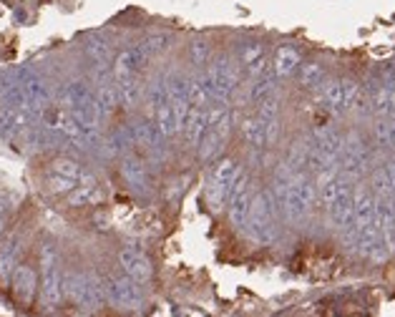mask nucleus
Returning a JSON list of instances; mask_svg holds the SVG:
<instances>
[{"label":"nucleus","instance_id":"1","mask_svg":"<svg viewBox=\"0 0 395 317\" xmlns=\"http://www.w3.org/2000/svg\"><path fill=\"white\" fill-rule=\"evenodd\" d=\"M279 209L272 199L270 189L267 192H255L252 197V207H250V217H247V224L242 227V235L247 237L255 244H275L279 237Z\"/></svg>","mask_w":395,"mask_h":317},{"label":"nucleus","instance_id":"2","mask_svg":"<svg viewBox=\"0 0 395 317\" xmlns=\"http://www.w3.org/2000/svg\"><path fill=\"white\" fill-rule=\"evenodd\" d=\"M106 297H109V305L126 312H141V307H144L141 284L131 280L126 272L124 275H111L106 280Z\"/></svg>","mask_w":395,"mask_h":317},{"label":"nucleus","instance_id":"3","mask_svg":"<svg viewBox=\"0 0 395 317\" xmlns=\"http://www.w3.org/2000/svg\"><path fill=\"white\" fill-rule=\"evenodd\" d=\"M242 174V166L237 164L235 158H217V166L212 172V181H209V204L214 212H222L227 207L232 186H235L237 176Z\"/></svg>","mask_w":395,"mask_h":317},{"label":"nucleus","instance_id":"4","mask_svg":"<svg viewBox=\"0 0 395 317\" xmlns=\"http://www.w3.org/2000/svg\"><path fill=\"white\" fill-rule=\"evenodd\" d=\"M252 197H255V189L250 184V176L247 174H239L232 186V194H229V201H227V209H229V221H232V227L239 229L247 224V217H250V207H252Z\"/></svg>","mask_w":395,"mask_h":317},{"label":"nucleus","instance_id":"5","mask_svg":"<svg viewBox=\"0 0 395 317\" xmlns=\"http://www.w3.org/2000/svg\"><path fill=\"white\" fill-rule=\"evenodd\" d=\"M237 61L242 66V71L247 73V78H257L262 76L264 71L270 69V61H267V48H264L262 41H244L237 51Z\"/></svg>","mask_w":395,"mask_h":317},{"label":"nucleus","instance_id":"6","mask_svg":"<svg viewBox=\"0 0 395 317\" xmlns=\"http://www.w3.org/2000/svg\"><path fill=\"white\" fill-rule=\"evenodd\" d=\"M118 264L126 275L136 280L139 284H149L154 280V267L149 262V257L141 252L139 247H124L118 252Z\"/></svg>","mask_w":395,"mask_h":317},{"label":"nucleus","instance_id":"7","mask_svg":"<svg viewBox=\"0 0 395 317\" xmlns=\"http://www.w3.org/2000/svg\"><path fill=\"white\" fill-rule=\"evenodd\" d=\"M63 300H68L84 312H96L89 292V272H68L63 275Z\"/></svg>","mask_w":395,"mask_h":317},{"label":"nucleus","instance_id":"8","mask_svg":"<svg viewBox=\"0 0 395 317\" xmlns=\"http://www.w3.org/2000/svg\"><path fill=\"white\" fill-rule=\"evenodd\" d=\"M312 141L318 146L322 156L330 161V164H340L342 158V149H345V136L335 129V126H318L312 132Z\"/></svg>","mask_w":395,"mask_h":317},{"label":"nucleus","instance_id":"9","mask_svg":"<svg viewBox=\"0 0 395 317\" xmlns=\"http://www.w3.org/2000/svg\"><path fill=\"white\" fill-rule=\"evenodd\" d=\"M10 282H13L15 297H18L21 302H26V305L33 302L35 295H38V287H41L35 269L30 267V264H21V262L15 264L13 275H10Z\"/></svg>","mask_w":395,"mask_h":317},{"label":"nucleus","instance_id":"10","mask_svg":"<svg viewBox=\"0 0 395 317\" xmlns=\"http://www.w3.org/2000/svg\"><path fill=\"white\" fill-rule=\"evenodd\" d=\"M38 292H41L43 307L56 310L58 305L63 302V272H61V267L43 269L41 287H38Z\"/></svg>","mask_w":395,"mask_h":317},{"label":"nucleus","instance_id":"11","mask_svg":"<svg viewBox=\"0 0 395 317\" xmlns=\"http://www.w3.org/2000/svg\"><path fill=\"white\" fill-rule=\"evenodd\" d=\"M121 176L136 194L149 192V174H146V164L134 154H124L121 156Z\"/></svg>","mask_w":395,"mask_h":317},{"label":"nucleus","instance_id":"12","mask_svg":"<svg viewBox=\"0 0 395 317\" xmlns=\"http://www.w3.org/2000/svg\"><path fill=\"white\" fill-rule=\"evenodd\" d=\"M149 58L141 53L139 46H134V48H126L113 58V78H129V76H139L141 69H144Z\"/></svg>","mask_w":395,"mask_h":317},{"label":"nucleus","instance_id":"13","mask_svg":"<svg viewBox=\"0 0 395 317\" xmlns=\"http://www.w3.org/2000/svg\"><path fill=\"white\" fill-rule=\"evenodd\" d=\"M131 134H134V144L144 146L146 152L154 154V156H161V144H164L167 138L156 132V126L149 124L146 118H139V121L131 124Z\"/></svg>","mask_w":395,"mask_h":317},{"label":"nucleus","instance_id":"14","mask_svg":"<svg viewBox=\"0 0 395 317\" xmlns=\"http://www.w3.org/2000/svg\"><path fill=\"white\" fill-rule=\"evenodd\" d=\"M300 63H302V55L295 46H279L277 53H275V61H272V71H275V76L279 81H284V78H292L297 73Z\"/></svg>","mask_w":395,"mask_h":317},{"label":"nucleus","instance_id":"15","mask_svg":"<svg viewBox=\"0 0 395 317\" xmlns=\"http://www.w3.org/2000/svg\"><path fill=\"white\" fill-rule=\"evenodd\" d=\"M207 129H209L207 126V106H204V109L192 106L189 114H187V121H184V129H181V134H184V138H187V144L192 146V149H196Z\"/></svg>","mask_w":395,"mask_h":317},{"label":"nucleus","instance_id":"16","mask_svg":"<svg viewBox=\"0 0 395 317\" xmlns=\"http://www.w3.org/2000/svg\"><path fill=\"white\" fill-rule=\"evenodd\" d=\"M118 91V106L124 109H136L144 101V86H141L139 76H129V78H113Z\"/></svg>","mask_w":395,"mask_h":317},{"label":"nucleus","instance_id":"17","mask_svg":"<svg viewBox=\"0 0 395 317\" xmlns=\"http://www.w3.org/2000/svg\"><path fill=\"white\" fill-rule=\"evenodd\" d=\"M227 141H229V138L222 136L219 132H214V129H207V132H204V136H201L199 146H196L199 158L204 161V164H212V161H217V158H222Z\"/></svg>","mask_w":395,"mask_h":317},{"label":"nucleus","instance_id":"18","mask_svg":"<svg viewBox=\"0 0 395 317\" xmlns=\"http://www.w3.org/2000/svg\"><path fill=\"white\" fill-rule=\"evenodd\" d=\"M93 98H96L98 109L104 111V116L106 118L111 116L113 111L118 109V91H116V81H113V76L104 78V81H96Z\"/></svg>","mask_w":395,"mask_h":317},{"label":"nucleus","instance_id":"19","mask_svg":"<svg viewBox=\"0 0 395 317\" xmlns=\"http://www.w3.org/2000/svg\"><path fill=\"white\" fill-rule=\"evenodd\" d=\"M327 219L333 221L335 229H345L353 221V192L342 194L333 204H327Z\"/></svg>","mask_w":395,"mask_h":317},{"label":"nucleus","instance_id":"20","mask_svg":"<svg viewBox=\"0 0 395 317\" xmlns=\"http://www.w3.org/2000/svg\"><path fill=\"white\" fill-rule=\"evenodd\" d=\"M322 104L333 114H345V91H342V78H325L322 81Z\"/></svg>","mask_w":395,"mask_h":317},{"label":"nucleus","instance_id":"21","mask_svg":"<svg viewBox=\"0 0 395 317\" xmlns=\"http://www.w3.org/2000/svg\"><path fill=\"white\" fill-rule=\"evenodd\" d=\"M297 81L302 89L307 91H315L322 86V81H325V66L318 61H310V63H300V69H297Z\"/></svg>","mask_w":395,"mask_h":317},{"label":"nucleus","instance_id":"22","mask_svg":"<svg viewBox=\"0 0 395 317\" xmlns=\"http://www.w3.org/2000/svg\"><path fill=\"white\" fill-rule=\"evenodd\" d=\"M277 81L279 78L275 76V71L267 69L262 73V76L252 78V86H250V101L252 104H259L262 98H267L270 93H275L277 91Z\"/></svg>","mask_w":395,"mask_h":317},{"label":"nucleus","instance_id":"23","mask_svg":"<svg viewBox=\"0 0 395 317\" xmlns=\"http://www.w3.org/2000/svg\"><path fill=\"white\" fill-rule=\"evenodd\" d=\"M154 126L164 138H172L179 134V124H176L172 104H161L159 109H154Z\"/></svg>","mask_w":395,"mask_h":317},{"label":"nucleus","instance_id":"24","mask_svg":"<svg viewBox=\"0 0 395 317\" xmlns=\"http://www.w3.org/2000/svg\"><path fill=\"white\" fill-rule=\"evenodd\" d=\"M144 101L154 109L161 104H169V81L167 76H156L144 86Z\"/></svg>","mask_w":395,"mask_h":317},{"label":"nucleus","instance_id":"25","mask_svg":"<svg viewBox=\"0 0 395 317\" xmlns=\"http://www.w3.org/2000/svg\"><path fill=\"white\" fill-rule=\"evenodd\" d=\"M86 53L93 61V66H109L111 63V46H109L106 38H101L96 33L86 38Z\"/></svg>","mask_w":395,"mask_h":317},{"label":"nucleus","instance_id":"26","mask_svg":"<svg viewBox=\"0 0 395 317\" xmlns=\"http://www.w3.org/2000/svg\"><path fill=\"white\" fill-rule=\"evenodd\" d=\"M18 255H21L18 239H10L0 247V282H8V280H10L15 264H18Z\"/></svg>","mask_w":395,"mask_h":317},{"label":"nucleus","instance_id":"27","mask_svg":"<svg viewBox=\"0 0 395 317\" xmlns=\"http://www.w3.org/2000/svg\"><path fill=\"white\" fill-rule=\"evenodd\" d=\"M242 136L244 141L255 149V152H259V149H264V121L259 116H250V118H244L242 121Z\"/></svg>","mask_w":395,"mask_h":317},{"label":"nucleus","instance_id":"28","mask_svg":"<svg viewBox=\"0 0 395 317\" xmlns=\"http://www.w3.org/2000/svg\"><path fill=\"white\" fill-rule=\"evenodd\" d=\"M50 172L78 181V179H81V174H84V166H81V161H78V158H73V156H58L56 161L50 164Z\"/></svg>","mask_w":395,"mask_h":317},{"label":"nucleus","instance_id":"29","mask_svg":"<svg viewBox=\"0 0 395 317\" xmlns=\"http://www.w3.org/2000/svg\"><path fill=\"white\" fill-rule=\"evenodd\" d=\"M307 149H310V138H297L295 144H292L290 154H287V164L295 169V172H302L305 169V161H307Z\"/></svg>","mask_w":395,"mask_h":317},{"label":"nucleus","instance_id":"30","mask_svg":"<svg viewBox=\"0 0 395 317\" xmlns=\"http://www.w3.org/2000/svg\"><path fill=\"white\" fill-rule=\"evenodd\" d=\"M169 46V35L167 33H154V35H146L144 41L139 43V48H141V53L151 61L154 55L156 53H161V51L167 48Z\"/></svg>","mask_w":395,"mask_h":317},{"label":"nucleus","instance_id":"31","mask_svg":"<svg viewBox=\"0 0 395 317\" xmlns=\"http://www.w3.org/2000/svg\"><path fill=\"white\" fill-rule=\"evenodd\" d=\"M76 184H78L76 179H68V176H61V174L53 172H48V176H46V189L50 194H68L76 189Z\"/></svg>","mask_w":395,"mask_h":317},{"label":"nucleus","instance_id":"32","mask_svg":"<svg viewBox=\"0 0 395 317\" xmlns=\"http://www.w3.org/2000/svg\"><path fill=\"white\" fill-rule=\"evenodd\" d=\"M209 55H212V51H209V41L196 38V41L192 43V48H189V58H192V63H194L196 69H204V66L209 63Z\"/></svg>","mask_w":395,"mask_h":317},{"label":"nucleus","instance_id":"33","mask_svg":"<svg viewBox=\"0 0 395 317\" xmlns=\"http://www.w3.org/2000/svg\"><path fill=\"white\" fill-rule=\"evenodd\" d=\"M373 134H375V141H378V144L390 149V116L378 118L373 126Z\"/></svg>","mask_w":395,"mask_h":317},{"label":"nucleus","instance_id":"34","mask_svg":"<svg viewBox=\"0 0 395 317\" xmlns=\"http://www.w3.org/2000/svg\"><path fill=\"white\" fill-rule=\"evenodd\" d=\"M58 267V247L53 242H43L41 247V272L43 269Z\"/></svg>","mask_w":395,"mask_h":317},{"label":"nucleus","instance_id":"35","mask_svg":"<svg viewBox=\"0 0 395 317\" xmlns=\"http://www.w3.org/2000/svg\"><path fill=\"white\" fill-rule=\"evenodd\" d=\"M10 209V199H8L6 192H0V214H6Z\"/></svg>","mask_w":395,"mask_h":317},{"label":"nucleus","instance_id":"36","mask_svg":"<svg viewBox=\"0 0 395 317\" xmlns=\"http://www.w3.org/2000/svg\"><path fill=\"white\" fill-rule=\"evenodd\" d=\"M390 118H395V89L390 91V114H388Z\"/></svg>","mask_w":395,"mask_h":317},{"label":"nucleus","instance_id":"37","mask_svg":"<svg viewBox=\"0 0 395 317\" xmlns=\"http://www.w3.org/2000/svg\"><path fill=\"white\" fill-rule=\"evenodd\" d=\"M6 232V214H0V237Z\"/></svg>","mask_w":395,"mask_h":317}]
</instances>
